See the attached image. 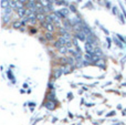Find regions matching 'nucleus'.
I'll list each match as a JSON object with an SVG mask.
<instances>
[{"instance_id": "20e7f679", "label": "nucleus", "mask_w": 126, "mask_h": 125, "mask_svg": "<svg viewBox=\"0 0 126 125\" xmlns=\"http://www.w3.org/2000/svg\"><path fill=\"white\" fill-rule=\"evenodd\" d=\"M37 18H38L39 20H43V19H44V16L43 15H38L37 16Z\"/></svg>"}, {"instance_id": "f03ea898", "label": "nucleus", "mask_w": 126, "mask_h": 125, "mask_svg": "<svg viewBox=\"0 0 126 125\" xmlns=\"http://www.w3.org/2000/svg\"><path fill=\"white\" fill-rule=\"evenodd\" d=\"M59 51H60L61 53H63V54H64V53L66 52V51H68V48L65 47V45H63V47H61V48H59Z\"/></svg>"}, {"instance_id": "0eeeda50", "label": "nucleus", "mask_w": 126, "mask_h": 125, "mask_svg": "<svg viewBox=\"0 0 126 125\" xmlns=\"http://www.w3.org/2000/svg\"><path fill=\"white\" fill-rule=\"evenodd\" d=\"M15 27L16 28H19V27H20V23H15Z\"/></svg>"}, {"instance_id": "f257e3e1", "label": "nucleus", "mask_w": 126, "mask_h": 125, "mask_svg": "<svg viewBox=\"0 0 126 125\" xmlns=\"http://www.w3.org/2000/svg\"><path fill=\"white\" fill-rule=\"evenodd\" d=\"M44 28L47 29V31H48V32H52V31L54 30V27H53V25H52V23H49V22L44 23Z\"/></svg>"}, {"instance_id": "39448f33", "label": "nucleus", "mask_w": 126, "mask_h": 125, "mask_svg": "<svg viewBox=\"0 0 126 125\" xmlns=\"http://www.w3.org/2000/svg\"><path fill=\"white\" fill-rule=\"evenodd\" d=\"M46 35H47V38H48L49 40H51V39H52V37H51V33H50V32H48Z\"/></svg>"}, {"instance_id": "423d86ee", "label": "nucleus", "mask_w": 126, "mask_h": 125, "mask_svg": "<svg viewBox=\"0 0 126 125\" xmlns=\"http://www.w3.org/2000/svg\"><path fill=\"white\" fill-rule=\"evenodd\" d=\"M47 105H48V108H52L53 106H54V105H53V106H52V103H48V104H47Z\"/></svg>"}, {"instance_id": "7ed1b4c3", "label": "nucleus", "mask_w": 126, "mask_h": 125, "mask_svg": "<svg viewBox=\"0 0 126 125\" xmlns=\"http://www.w3.org/2000/svg\"><path fill=\"white\" fill-rule=\"evenodd\" d=\"M78 38L80 39V40H85V37H84V34H83V32H80V33H78Z\"/></svg>"}]
</instances>
